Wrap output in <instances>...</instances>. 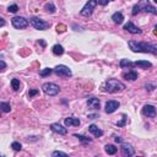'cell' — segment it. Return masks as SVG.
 I'll return each instance as SVG.
<instances>
[{"label":"cell","mask_w":157,"mask_h":157,"mask_svg":"<svg viewBox=\"0 0 157 157\" xmlns=\"http://www.w3.org/2000/svg\"><path fill=\"white\" fill-rule=\"evenodd\" d=\"M38 93H39V91H38V90L32 88V90H29V91H28V97H29V98H32V97H35L36 95H38Z\"/></svg>","instance_id":"cell-30"},{"label":"cell","mask_w":157,"mask_h":157,"mask_svg":"<svg viewBox=\"0 0 157 157\" xmlns=\"http://www.w3.org/2000/svg\"><path fill=\"white\" fill-rule=\"evenodd\" d=\"M129 48L135 53H150L157 55V46L147 43V42H138V41H129Z\"/></svg>","instance_id":"cell-1"},{"label":"cell","mask_w":157,"mask_h":157,"mask_svg":"<svg viewBox=\"0 0 157 157\" xmlns=\"http://www.w3.org/2000/svg\"><path fill=\"white\" fill-rule=\"evenodd\" d=\"M52 156L53 157H56V156H68V153H65V152H61V151H54L53 153H52Z\"/></svg>","instance_id":"cell-32"},{"label":"cell","mask_w":157,"mask_h":157,"mask_svg":"<svg viewBox=\"0 0 157 157\" xmlns=\"http://www.w3.org/2000/svg\"><path fill=\"white\" fill-rule=\"evenodd\" d=\"M50 129H52L54 133H58V134H60V135L68 134V129H67L65 127H63V125L59 124V123H53V124H50Z\"/></svg>","instance_id":"cell-13"},{"label":"cell","mask_w":157,"mask_h":157,"mask_svg":"<svg viewBox=\"0 0 157 157\" xmlns=\"http://www.w3.org/2000/svg\"><path fill=\"white\" fill-rule=\"evenodd\" d=\"M88 131L95 136V138H101L102 135H103V131L97 127L96 124H91L90 127H88Z\"/></svg>","instance_id":"cell-14"},{"label":"cell","mask_w":157,"mask_h":157,"mask_svg":"<svg viewBox=\"0 0 157 157\" xmlns=\"http://www.w3.org/2000/svg\"><path fill=\"white\" fill-rule=\"evenodd\" d=\"M54 71V69H50V68H46V69H43V70H41L39 71V76H49Z\"/></svg>","instance_id":"cell-27"},{"label":"cell","mask_w":157,"mask_h":157,"mask_svg":"<svg viewBox=\"0 0 157 157\" xmlns=\"http://www.w3.org/2000/svg\"><path fill=\"white\" fill-rule=\"evenodd\" d=\"M155 87H156V86H155V85H152V84H147V85L145 86V88H146L147 91H153V90H155Z\"/></svg>","instance_id":"cell-34"},{"label":"cell","mask_w":157,"mask_h":157,"mask_svg":"<svg viewBox=\"0 0 157 157\" xmlns=\"http://www.w3.org/2000/svg\"><path fill=\"white\" fill-rule=\"evenodd\" d=\"M87 118L88 119H96V118H98V114H88Z\"/></svg>","instance_id":"cell-37"},{"label":"cell","mask_w":157,"mask_h":157,"mask_svg":"<svg viewBox=\"0 0 157 157\" xmlns=\"http://www.w3.org/2000/svg\"><path fill=\"white\" fill-rule=\"evenodd\" d=\"M0 65H2V70L4 71L5 70V68H6V64H5V61L2 59V60H0Z\"/></svg>","instance_id":"cell-36"},{"label":"cell","mask_w":157,"mask_h":157,"mask_svg":"<svg viewBox=\"0 0 157 157\" xmlns=\"http://www.w3.org/2000/svg\"><path fill=\"white\" fill-rule=\"evenodd\" d=\"M112 20H113V22H114L115 25H120V23H123V21H124V16H123V14H121L120 11H117V12H114V14L112 15Z\"/></svg>","instance_id":"cell-17"},{"label":"cell","mask_w":157,"mask_h":157,"mask_svg":"<svg viewBox=\"0 0 157 157\" xmlns=\"http://www.w3.org/2000/svg\"><path fill=\"white\" fill-rule=\"evenodd\" d=\"M119 67L123 68V69L124 68H131V67H134V63L129 59H121L120 63H119Z\"/></svg>","instance_id":"cell-21"},{"label":"cell","mask_w":157,"mask_h":157,"mask_svg":"<svg viewBox=\"0 0 157 157\" xmlns=\"http://www.w3.org/2000/svg\"><path fill=\"white\" fill-rule=\"evenodd\" d=\"M119 106H120V103L118 101H108L106 103V106H104V111H106V113L112 114L119 108Z\"/></svg>","instance_id":"cell-11"},{"label":"cell","mask_w":157,"mask_h":157,"mask_svg":"<svg viewBox=\"0 0 157 157\" xmlns=\"http://www.w3.org/2000/svg\"><path fill=\"white\" fill-rule=\"evenodd\" d=\"M65 29H67V26H64V25H58L56 26V31H58V32H64Z\"/></svg>","instance_id":"cell-33"},{"label":"cell","mask_w":157,"mask_h":157,"mask_svg":"<svg viewBox=\"0 0 157 157\" xmlns=\"http://www.w3.org/2000/svg\"><path fill=\"white\" fill-rule=\"evenodd\" d=\"M104 90L109 93H117V92H121L125 90V85L123 82H120L117 79H109L106 85H104Z\"/></svg>","instance_id":"cell-3"},{"label":"cell","mask_w":157,"mask_h":157,"mask_svg":"<svg viewBox=\"0 0 157 157\" xmlns=\"http://www.w3.org/2000/svg\"><path fill=\"white\" fill-rule=\"evenodd\" d=\"M141 11L142 12H148V14H152V15H157V9L150 3V0H139V3L135 4L134 8H133L131 15L135 16Z\"/></svg>","instance_id":"cell-2"},{"label":"cell","mask_w":157,"mask_h":157,"mask_svg":"<svg viewBox=\"0 0 157 157\" xmlns=\"http://www.w3.org/2000/svg\"><path fill=\"white\" fill-rule=\"evenodd\" d=\"M141 113H142L145 117H147V118H155V117L157 115V109H156V107L152 106V104H146V106L142 107Z\"/></svg>","instance_id":"cell-9"},{"label":"cell","mask_w":157,"mask_h":157,"mask_svg":"<svg viewBox=\"0 0 157 157\" xmlns=\"http://www.w3.org/2000/svg\"><path fill=\"white\" fill-rule=\"evenodd\" d=\"M120 150H121V155L123 156H133L134 153H135V150H134V147L130 145V144H121V147H120Z\"/></svg>","instance_id":"cell-12"},{"label":"cell","mask_w":157,"mask_h":157,"mask_svg":"<svg viewBox=\"0 0 157 157\" xmlns=\"http://www.w3.org/2000/svg\"><path fill=\"white\" fill-rule=\"evenodd\" d=\"M20 86H21V82L19 79H12L11 80V87L14 91H19L20 90Z\"/></svg>","instance_id":"cell-25"},{"label":"cell","mask_w":157,"mask_h":157,"mask_svg":"<svg viewBox=\"0 0 157 157\" xmlns=\"http://www.w3.org/2000/svg\"><path fill=\"white\" fill-rule=\"evenodd\" d=\"M11 23H12V26H14L15 28H17V29H23V28H26V27L29 25V21L26 20L25 17H22V16H15V17L11 19Z\"/></svg>","instance_id":"cell-8"},{"label":"cell","mask_w":157,"mask_h":157,"mask_svg":"<svg viewBox=\"0 0 157 157\" xmlns=\"http://www.w3.org/2000/svg\"><path fill=\"white\" fill-rule=\"evenodd\" d=\"M134 67H139V68H142V69H147V68H151L152 64L147 60H138L134 63Z\"/></svg>","instance_id":"cell-18"},{"label":"cell","mask_w":157,"mask_h":157,"mask_svg":"<svg viewBox=\"0 0 157 157\" xmlns=\"http://www.w3.org/2000/svg\"><path fill=\"white\" fill-rule=\"evenodd\" d=\"M11 147H12L14 151H21V150H22V145H21L20 142H17V141H14V142L11 144Z\"/></svg>","instance_id":"cell-28"},{"label":"cell","mask_w":157,"mask_h":157,"mask_svg":"<svg viewBox=\"0 0 157 157\" xmlns=\"http://www.w3.org/2000/svg\"><path fill=\"white\" fill-rule=\"evenodd\" d=\"M29 23L32 25L36 29H39V31H44V29H47L49 27V23L47 21L39 19V17H31L29 19Z\"/></svg>","instance_id":"cell-7"},{"label":"cell","mask_w":157,"mask_h":157,"mask_svg":"<svg viewBox=\"0 0 157 157\" xmlns=\"http://www.w3.org/2000/svg\"><path fill=\"white\" fill-rule=\"evenodd\" d=\"M52 52H53L54 55H58L59 56V55L64 54V48H63V46H60V44H55V46H53Z\"/></svg>","instance_id":"cell-20"},{"label":"cell","mask_w":157,"mask_h":157,"mask_svg":"<svg viewBox=\"0 0 157 157\" xmlns=\"http://www.w3.org/2000/svg\"><path fill=\"white\" fill-rule=\"evenodd\" d=\"M97 4H98L97 0H88V2L86 3V5L82 8V10L80 11L81 16H85V17L91 16V15H92L93 9H95V8L97 6Z\"/></svg>","instance_id":"cell-6"},{"label":"cell","mask_w":157,"mask_h":157,"mask_svg":"<svg viewBox=\"0 0 157 157\" xmlns=\"http://www.w3.org/2000/svg\"><path fill=\"white\" fill-rule=\"evenodd\" d=\"M108 2H109V0H98V4L102 5V6H106L108 4Z\"/></svg>","instance_id":"cell-35"},{"label":"cell","mask_w":157,"mask_h":157,"mask_svg":"<svg viewBox=\"0 0 157 157\" xmlns=\"http://www.w3.org/2000/svg\"><path fill=\"white\" fill-rule=\"evenodd\" d=\"M104 151H106L108 155H115V153H117V151H118V148H117L114 145L107 144V145L104 146Z\"/></svg>","instance_id":"cell-22"},{"label":"cell","mask_w":157,"mask_h":157,"mask_svg":"<svg viewBox=\"0 0 157 157\" xmlns=\"http://www.w3.org/2000/svg\"><path fill=\"white\" fill-rule=\"evenodd\" d=\"M124 29L128 31V32H130V33H133V35H141L142 33V31L138 26H135L131 21H128V23L124 25Z\"/></svg>","instance_id":"cell-10"},{"label":"cell","mask_w":157,"mask_h":157,"mask_svg":"<svg viewBox=\"0 0 157 157\" xmlns=\"http://www.w3.org/2000/svg\"><path fill=\"white\" fill-rule=\"evenodd\" d=\"M114 140H115V142H117V144H123V139H121L120 136H115V139H114Z\"/></svg>","instance_id":"cell-38"},{"label":"cell","mask_w":157,"mask_h":157,"mask_svg":"<svg viewBox=\"0 0 157 157\" xmlns=\"http://www.w3.org/2000/svg\"><path fill=\"white\" fill-rule=\"evenodd\" d=\"M127 120H128L127 115H125V114H123V118H121V120H120V121H118V123H117V125H118V127H124V125H125V123H127Z\"/></svg>","instance_id":"cell-31"},{"label":"cell","mask_w":157,"mask_h":157,"mask_svg":"<svg viewBox=\"0 0 157 157\" xmlns=\"http://www.w3.org/2000/svg\"><path fill=\"white\" fill-rule=\"evenodd\" d=\"M44 10L47 11V12H49V14H54L55 12V5L53 4V3H47L46 5H44Z\"/></svg>","instance_id":"cell-24"},{"label":"cell","mask_w":157,"mask_h":157,"mask_svg":"<svg viewBox=\"0 0 157 157\" xmlns=\"http://www.w3.org/2000/svg\"><path fill=\"white\" fill-rule=\"evenodd\" d=\"M42 90L46 95L48 96H56L58 93L60 92V87L56 85V84H53V82H46L42 85Z\"/></svg>","instance_id":"cell-4"},{"label":"cell","mask_w":157,"mask_h":157,"mask_svg":"<svg viewBox=\"0 0 157 157\" xmlns=\"http://www.w3.org/2000/svg\"><path fill=\"white\" fill-rule=\"evenodd\" d=\"M0 107H2V111H3L4 113H9V112L11 111L10 103H6V102H2V103H0Z\"/></svg>","instance_id":"cell-26"},{"label":"cell","mask_w":157,"mask_h":157,"mask_svg":"<svg viewBox=\"0 0 157 157\" xmlns=\"http://www.w3.org/2000/svg\"><path fill=\"white\" fill-rule=\"evenodd\" d=\"M87 106L92 109H100V100L96 97H90L87 100Z\"/></svg>","instance_id":"cell-16"},{"label":"cell","mask_w":157,"mask_h":157,"mask_svg":"<svg viewBox=\"0 0 157 157\" xmlns=\"http://www.w3.org/2000/svg\"><path fill=\"white\" fill-rule=\"evenodd\" d=\"M64 124L65 127H79V125L81 124L80 119L79 118H75V117H69L64 120Z\"/></svg>","instance_id":"cell-15"},{"label":"cell","mask_w":157,"mask_h":157,"mask_svg":"<svg viewBox=\"0 0 157 157\" xmlns=\"http://www.w3.org/2000/svg\"><path fill=\"white\" fill-rule=\"evenodd\" d=\"M74 136H75V138H77L82 144H90V142H92V139H91V138H87V136H85V135L74 134Z\"/></svg>","instance_id":"cell-23"},{"label":"cell","mask_w":157,"mask_h":157,"mask_svg":"<svg viewBox=\"0 0 157 157\" xmlns=\"http://www.w3.org/2000/svg\"><path fill=\"white\" fill-rule=\"evenodd\" d=\"M155 2H156V3H157V0H155Z\"/></svg>","instance_id":"cell-43"},{"label":"cell","mask_w":157,"mask_h":157,"mask_svg":"<svg viewBox=\"0 0 157 157\" xmlns=\"http://www.w3.org/2000/svg\"><path fill=\"white\" fill-rule=\"evenodd\" d=\"M0 26H2V27L5 26V20L4 19H0Z\"/></svg>","instance_id":"cell-40"},{"label":"cell","mask_w":157,"mask_h":157,"mask_svg":"<svg viewBox=\"0 0 157 157\" xmlns=\"http://www.w3.org/2000/svg\"><path fill=\"white\" fill-rule=\"evenodd\" d=\"M56 76H59V77H64V79H69V77H71L73 76V71L68 68V67H65V65H56L55 68H54V71H53Z\"/></svg>","instance_id":"cell-5"},{"label":"cell","mask_w":157,"mask_h":157,"mask_svg":"<svg viewBox=\"0 0 157 157\" xmlns=\"http://www.w3.org/2000/svg\"><path fill=\"white\" fill-rule=\"evenodd\" d=\"M155 35H157V25L155 26Z\"/></svg>","instance_id":"cell-41"},{"label":"cell","mask_w":157,"mask_h":157,"mask_svg":"<svg viewBox=\"0 0 157 157\" xmlns=\"http://www.w3.org/2000/svg\"><path fill=\"white\" fill-rule=\"evenodd\" d=\"M109 2H113V0H109Z\"/></svg>","instance_id":"cell-42"},{"label":"cell","mask_w":157,"mask_h":157,"mask_svg":"<svg viewBox=\"0 0 157 157\" xmlns=\"http://www.w3.org/2000/svg\"><path fill=\"white\" fill-rule=\"evenodd\" d=\"M8 11H9V12H11V14H16V12L19 11V6H17L16 4L10 5V6L8 8Z\"/></svg>","instance_id":"cell-29"},{"label":"cell","mask_w":157,"mask_h":157,"mask_svg":"<svg viewBox=\"0 0 157 157\" xmlns=\"http://www.w3.org/2000/svg\"><path fill=\"white\" fill-rule=\"evenodd\" d=\"M123 77L125 80H129V81H135L138 79V73L134 71V70H131V71H128V73L123 74Z\"/></svg>","instance_id":"cell-19"},{"label":"cell","mask_w":157,"mask_h":157,"mask_svg":"<svg viewBox=\"0 0 157 157\" xmlns=\"http://www.w3.org/2000/svg\"><path fill=\"white\" fill-rule=\"evenodd\" d=\"M38 44H41L43 48H46V47H47V43H46L43 39H39V41H38Z\"/></svg>","instance_id":"cell-39"}]
</instances>
